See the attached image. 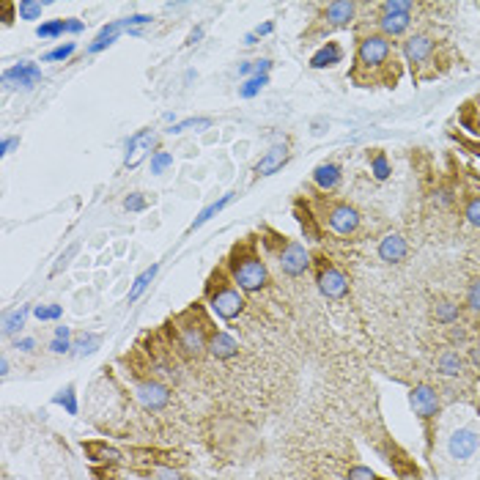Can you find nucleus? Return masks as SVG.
Instances as JSON below:
<instances>
[{
	"instance_id": "obj_1",
	"label": "nucleus",
	"mask_w": 480,
	"mask_h": 480,
	"mask_svg": "<svg viewBox=\"0 0 480 480\" xmlns=\"http://www.w3.org/2000/svg\"><path fill=\"white\" fill-rule=\"evenodd\" d=\"M228 275L231 280L236 283L239 291H261L266 283H269V272H266V263L256 250V242H245V245H236L228 256Z\"/></svg>"
},
{
	"instance_id": "obj_2",
	"label": "nucleus",
	"mask_w": 480,
	"mask_h": 480,
	"mask_svg": "<svg viewBox=\"0 0 480 480\" xmlns=\"http://www.w3.org/2000/svg\"><path fill=\"white\" fill-rule=\"evenodd\" d=\"M390 64H395L390 38L381 34H365L357 41V66H354L351 77H360V72H384V69H390Z\"/></svg>"
},
{
	"instance_id": "obj_3",
	"label": "nucleus",
	"mask_w": 480,
	"mask_h": 480,
	"mask_svg": "<svg viewBox=\"0 0 480 480\" xmlns=\"http://www.w3.org/2000/svg\"><path fill=\"white\" fill-rule=\"evenodd\" d=\"M206 299H209V307L214 310V316L222 319V321H231V319H236L245 310V296H242V291L233 286V280L228 283L222 272H214L209 277Z\"/></svg>"
},
{
	"instance_id": "obj_4",
	"label": "nucleus",
	"mask_w": 480,
	"mask_h": 480,
	"mask_svg": "<svg viewBox=\"0 0 480 480\" xmlns=\"http://www.w3.org/2000/svg\"><path fill=\"white\" fill-rule=\"evenodd\" d=\"M316 286L327 299H343L349 294V277L327 259H319L316 263Z\"/></svg>"
},
{
	"instance_id": "obj_5",
	"label": "nucleus",
	"mask_w": 480,
	"mask_h": 480,
	"mask_svg": "<svg viewBox=\"0 0 480 480\" xmlns=\"http://www.w3.org/2000/svg\"><path fill=\"white\" fill-rule=\"evenodd\" d=\"M277 266H280L283 275L299 277V275H305L307 266H310V253H307L305 245H299V242H283V245L277 247Z\"/></svg>"
},
{
	"instance_id": "obj_6",
	"label": "nucleus",
	"mask_w": 480,
	"mask_h": 480,
	"mask_svg": "<svg viewBox=\"0 0 480 480\" xmlns=\"http://www.w3.org/2000/svg\"><path fill=\"white\" fill-rule=\"evenodd\" d=\"M324 220H327V225L333 228L335 233L349 236V233H354V231L360 228V212H357L354 206L337 201V203H330V206H327Z\"/></svg>"
},
{
	"instance_id": "obj_7",
	"label": "nucleus",
	"mask_w": 480,
	"mask_h": 480,
	"mask_svg": "<svg viewBox=\"0 0 480 480\" xmlns=\"http://www.w3.org/2000/svg\"><path fill=\"white\" fill-rule=\"evenodd\" d=\"M409 407L414 409V414H417L420 420H431V417L439 414L442 401H439V393H437L434 387L417 384V387H412V393H409Z\"/></svg>"
},
{
	"instance_id": "obj_8",
	"label": "nucleus",
	"mask_w": 480,
	"mask_h": 480,
	"mask_svg": "<svg viewBox=\"0 0 480 480\" xmlns=\"http://www.w3.org/2000/svg\"><path fill=\"white\" fill-rule=\"evenodd\" d=\"M179 343H182V349H184L189 357H201L209 349L206 330L201 324H195V321H187V316L179 319Z\"/></svg>"
},
{
	"instance_id": "obj_9",
	"label": "nucleus",
	"mask_w": 480,
	"mask_h": 480,
	"mask_svg": "<svg viewBox=\"0 0 480 480\" xmlns=\"http://www.w3.org/2000/svg\"><path fill=\"white\" fill-rule=\"evenodd\" d=\"M404 58H407V64L412 66V72L420 69V66H426L434 58V38L426 36V34L409 36L404 41Z\"/></svg>"
},
{
	"instance_id": "obj_10",
	"label": "nucleus",
	"mask_w": 480,
	"mask_h": 480,
	"mask_svg": "<svg viewBox=\"0 0 480 480\" xmlns=\"http://www.w3.org/2000/svg\"><path fill=\"white\" fill-rule=\"evenodd\" d=\"M478 447H480V434L478 431H472V428H458V431H453L450 439H447V453H450V458H456V461L472 458Z\"/></svg>"
},
{
	"instance_id": "obj_11",
	"label": "nucleus",
	"mask_w": 480,
	"mask_h": 480,
	"mask_svg": "<svg viewBox=\"0 0 480 480\" xmlns=\"http://www.w3.org/2000/svg\"><path fill=\"white\" fill-rule=\"evenodd\" d=\"M135 393H138V401H140V407L148 409V412L165 409V407H168V401H170V390H168L162 381H154V379L140 381Z\"/></svg>"
},
{
	"instance_id": "obj_12",
	"label": "nucleus",
	"mask_w": 480,
	"mask_h": 480,
	"mask_svg": "<svg viewBox=\"0 0 480 480\" xmlns=\"http://www.w3.org/2000/svg\"><path fill=\"white\" fill-rule=\"evenodd\" d=\"M38 80H41V69L31 61H22V64L3 72V85L6 88H34Z\"/></svg>"
},
{
	"instance_id": "obj_13",
	"label": "nucleus",
	"mask_w": 480,
	"mask_h": 480,
	"mask_svg": "<svg viewBox=\"0 0 480 480\" xmlns=\"http://www.w3.org/2000/svg\"><path fill=\"white\" fill-rule=\"evenodd\" d=\"M154 140H157L154 129H140L138 135H132L129 143H126V159H124V165H126V168H138V165L143 162V157L151 151Z\"/></svg>"
},
{
	"instance_id": "obj_14",
	"label": "nucleus",
	"mask_w": 480,
	"mask_h": 480,
	"mask_svg": "<svg viewBox=\"0 0 480 480\" xmlns=\"http://www.w3.org/2000/svg\"><path fill=\"white\" fill-rule=\"evenodd\" d=\"M354 17H357V3H351V0H337V3H330L324 8V22L330 31L333 28H349L354 22Z\"/></svg>"
},
{
	"instance_id": "obj_15",
	"label": "nucleus",
	"mask_w": 480,
	"mask_h": 480,
	"mask_svg": "<svg viewBox=\"0 0 480 480\" xmlns=\"http://www.w3.org/2000/svg\"><path fill=\"white\" fill-rule=\"evenodd\" d=\"M407 253H409V245L401 233H387L379 242V259L384 261V263H401V261L407 259Z\"/></svg>"
},
{
	"instance_id": "obj_16",
	"label": "nucleus",
	"mask_w": 480,
	"mask_h": 480,
	"mask_svg": "<svg viewBox=\"0 0 480 480\" xmlns=\"http://www.w3.org/2000/svg\"><path fill=\"white\" fill-rule=\"evenodd\" d=\"M376 25H379L381 36H404L409 31V25H412V14H379Z\"/></svg>"
},
{
	"instance_id": "obj_17",
	"label": "nucleus",
	"mask_w": 480,
	"mask_h": 480,
	"mask_svg": "<svg viewBox=\"0 0 480 480\" xmlns=\"http://www.w3.org/2000/svg\"><path fill=\"white\" fill-rule=\"evenodd\" d=\"M286 162H289V148L272 146L263 157H261L259 165H256V176H272V173H277Z\"/></svg>"
},
{
	"instance_id": "obj_18",
	"label": "nucleus",
	"mask_w": 480,
	"mask_h": 480,
	"mask_svg": "<svg viewBox=\"0 0 480 480\" xmlns=\"http://www.w3.org/2000/svg\"><path fill=\"white\" fill-rule=\"evenodd\" d=\"M343 61V47L337 41H327L324 47H319L310 58V69H330V66H337Z\"/></svg>"
},
{
	"instance_id": "obj_19",
	"label": "nucleus",
	"mask_w": 480,
	"mask_h": 480,
	"mask_svg": "<svg viewBox=\"0 0 480 480\" xmlns=\"http://www.w3.org/2000/svg\"><path fill=\"white\" fill-rule=\"evenodd\" d=\"M340 165L337 162H321L316 170H313V184L319 187V189H324V192H330V189H335V187L340 184Z\"/></svg>"
},
{
	"instance_id": "obj_20",
	"label": "nucleus",
	"mask_w": 480,
	"mask_h": 480,
	"mask_svg": "<svg viewBox=\"0 0 480 480\" xmlns=\"http://www.w3.org/2000/svg\"><path fill=\"white\" fill-rule=\"evenodd\" d=\"M209 354L217 357V360H231V357L239 354V343L228 333H214L209 337Z\"/></svg>"
},
{
	"instance_id": "obj_21",
	"label": "nucleus",
	"mask_w": 480,
	"mask_h": 480,
	"mask_svg": "<svg viewBox=\"0 0 480 480\" xmlns=\"http://www.w3.org/2000/svg\"><path fill=\"white\" fill-rule=\"evenodd\" d=\"M294 217H296V222H299V228H302V233H305V239H310V242H321V228L316 225L313 212H310L302 201H296Z\"/></svg>"
},
{
	"instance_id": "obj_22",
	"label": "nucleus",
	"mask_w": 480,
	"mask_h": 480,
	"mask_svg": "<svg viewBox=\"0 0 480 480\" xmlns=\"http://www.w3.org/2000/svg\"><path fill=\"white\" fill-rule=\"evenodd\" d=\"M124 31V25L121 22H110V25H105L102 31H99V36L94 38V44L88 47V52H102V50H108L110 44H115L118 41V34Z\"/></svg>"
},
{
	"instance_id": "obj_23",
	"label": "nucleus",
	"mask_w": 480,
	"mask_h": 480,
	"mask_svg": "<svg viewBox=\"0 0 480 480\" xmlns=\"http://www.w3.org/2000/svg\"><path fill=\"white\" fill-rule=\"evenodd\" d=\"M231 201H233V192H228V195H222V198H220V201H217V203H212V206H206V209H203V212H201V214L195 217V222L189 225V231H198L201 225H206V222H209V220H214V217L220 214V212H222V209H225V206H228V203H231Z\"/></svg>"
},
{
	"instance_id": "obj_24",
	"label": "nucleus",
	"mask_w": 480,
	"mask_h": 480,
	"mask_svg": "<svg viewBox=\"0 0 480 480\" xmlns=\"http://www.w3.org/2000/svg\"><path fill=\"white\" fill-rule=\"evenodd\" d=\"M458 316H461V310H458V305L450 302V299H439V302L434 305V319H437L439 324H456Z\"/></svg>"
},
{
	"instance_id": "obj_25",
	"label": "nucleus",
	"mask_w": 480,
	"mask_h": 480,
	"mask_svg": "<svg viewBox=\"0 0 480 480\" xmlns=\"http://www.w3.org/2000/svg\"><path fill=\"white\" fill-rule=\"evenodd\" d=\"M437 370L442 376H461L464 373V360L456 351H444L442 357L437 360Z\"/></svg>"
},
{
	"instance_id": "obj_26",
	"label": "nucleus",
	"mask_w": 480,
	"mask_h": 480,
	"mask_svg": "<svg viewBox=\"0 0 480 480\" xmlns=\"http://www.w3.org/2000/svg\"><path fill=\"white\" fill-rule=\"evenodd\" d=\"M28 313H31V307H28V305H22L20 310L8 313V316L3 319V335H6V337H11L14 333H20V330L25 327V319H28Z\"/></svg>"
},
{
	"instance_id": "obj_27",
	"label": "nucleus",
	"mask_w": 480,
	"mask_h": 480,
	"mask_svg": "<svg viewBox=\"0 0 480 480\" xmlns=\"http://www.w3.org/2000/svg\"><path fill=\"white\" fill-rule=\"evenodd\" d=\"M157 272H159V263H151L143 275H138V280H135V283H132V289H129V302H135V299H140V296H143V291L151 286V280L157 277Z\"/></svg>"
},
{
	"instance_id": "obj_28",
	"label": "nucleus",
	"mask_w": 480,
	"mask_h": 480,
	"mask_svg": "<svg viewBox=\"0 0 480 480\" xmlns=\"http://www.w3.org/2000/svg\"><path fill=\"white\" fill-rule=\"evenodd\" d=\"M263 85H269V74H253V77H247L239 85V96L242 99H253V96H259Z\"/></svg>"
},
{
	"instance_id": "obj_29",
	"label": "nucleus",
	"mask_w": 480,
	"mask_h": 480,
	"mask_svg": "<svg viewBox=\"0 0 480 480\" xmlns=\"http://www.w3.org/2000/svg\"><path fill=\"white\" fill-rule=\"evenodd\" d=\"M370 173L376 176V182H387L390 179V159H387V154L384 151H373L370 154Z\"/></svg>"
},
{
	"instance_id": "obj_30",
	"label": "nucleus",
	"mask_w": 480,
	"mask_h": 480,
	"mask_svg": "<svg viewBox=\"0 0 480 480\" xmlns=\"http://www.w3.org/2000/svg\"><path fill=\"white\" fill-rule=\"evenodd\" d=\"M72 349L77 351V354H94V351L99 349V337H96V335H91V333L77 335V337L72 340Z\"/></svg>"
},
{
	"instance_id": "obj_31",
	"label": "nucleus",
	"mask_w": 480,
	"mask_h": 480,
	"mask_svg": "<svg viewBox=\"0 0 480 480\" xmlns=\"http://www.w3.org/2000/svg\"><path fill=\"white\" fill-rule=\"evenodd\" d=\"M414 3L412 0H384L379 3V14H412Z\"/></svg>"
},
{
	"instance_id": "obj_32",
	"label": "nucleus",
	"mask_w": 480,
	"mask_h": 480,
	"mask_svg": "<svg viewBox=\"0 0 480 480\" xmlns=\"http://www.w3.org/2000/svg\"><path fill=\"white\" fill-rule=\"evenodd\" d=\"M38 38H58L66 34V20H52V22H44L36 28Z\"/></svg>"
},
{
	"instance_id": "obj_33",
	"label": "nucleus",
	"mask_w": 480,
	"mask_h": 480,
	"mask_svg": "<svg viewBox=\"0 0 480 480\" xmlns=\"http://www.w3.org/2000/svg\"><path fill=\"white\" fill-rule=\"evenodd\" d=\"M44 6H47V3H36V0H20V3H17V14H20V20H38Z\"/></svg>"
},
{
	"instance_id": "obj_34",
	"label": "nucleus",
	"mask_w": 480,
	"mask_h": 480,
	"mask_svg": "<svg viewBox=\"0 0 480 480\" xmlns=\"http://www.w3.org/2000/svg\"><path fill=\"white\" fill-rule=\"evenodd\" d=\"M85 450L91 453V456H96L94 461H110V464H115L121 456H118V450H112V447H108V444H85Z\"/></svg>"
},
{
	"instance_id": "obj_35",
	"label": "nucleus",
	"mask_w": 480,
	"mask_h": 480,
	"mask_svg": "<svg viewBox=\"0 0 480 480\" xmlns=\"http://www.w3.org/2000/svg\"><path fill=\"white\" fill-rule=\"evenodd\" d=\"M58 407H64L69 414H77V398H74V384H66L55 398H52Z\"/></svg>"
},
{
	"instance_id": "obj_36",
	"label": "nucleus",
	"mask_w": 480,
	"mask_h": 480,
	"mask_svg": "<svg viewBox=\"0 0 480 480\" xmlns=\"http://www.w3.org/2000/svg\"><path fill=\"white\" fill-rule=\"evenodd\" d=\"M170 165H173V154H170V151H154V154H151V173L159 176V173H165Z\"/></svg>"
},
{
	"instance_id": "obj_37",
	"label": "nucleus",
	"mask_w": 480,
	"mask_h": 480,
	"mask_svg": "<svg viewBox=\"0 0 480 480\" xmlns=\"http://www.w3.org/2000/svg\"><path fill=\"white\" fill-rule=\"evenodd\" d=\"M74 50H77V44L74 41H69V44H61V47H55V50H50V52H44V64H52V61H66V58H72Z\"/></svg>"
},
{
	"instance_id": "obj_38",
	"label": "nucleus",
	"mask_w": 480,
	"mask_h": 480,
	"mask_svg": "<svg viewBox=\"0 0 480 480\" xmlns=\"http://www.w3.org/2000/svg\"><path fill=\"white\" fill-rule=\"evenodd\" d=\"M209 126H212V118H187L182 124L170 126L168 132H170V135H179V132H184V129H209Z\"/></svg>"
},
{
	"instance_id": "obj_39",
	"label": "nucleus",
	"mask_w": 480,
	"mask_h": 480,
	"mask_svg": "<svg viewBox=\"0 0 480 480\" xmlns=\"http://www.w3.org/2000/svg\"><path fill=\"white\" fill-rule=\"evenodd\" d=\"M61 313H64L61 305H38V307H34V316L38 321H55V319H61Z\"/></svg>"
},
{
	"instance_id": "obj_40",
	"label": "nucleus",
	"mask_w": 480,
	"mask_h": 480,
	"mask_svg": "<svg viewBox=\"0 0 480 480\" xmlns=\"http://www.w3.org/2000/svg\"><path fill=\"white\" fill-rule=\"evenodd\" d=\"M464 217H467V222H470V225L480 228V195H472V198H467V206H464Z\"/></svg>"
},
{
	"instance_id": "obj_41",
	"label": "nucleus",
	"mask_w": 480,
	"mask_h": 480,
	"mask_svg": "<svg viewBox=\"0 0 480 480\" xmlns=\"http://www.w3.org/2000/svg\"><path fill=\"white\" fill-rule=\"evenodd\" d=\"M146 206H148V198L143 192H129V195L124 198V209H126V212H143Z\"/></svg>"
},
{
	"instance_id": "obj_42",
	"label": "nucleus",
	"mask_w": 480,
	"mask_h": 480,
	"mask_svg": "<svg viewBox=\"0 0 480 480\" xmlns=\"http://www.w3.org/2000/svg\"><path fill=\"white\" fill-rule=\"evenodd\" d=\"M467 307L475 310V313L480 310V277L478 280H472L470 289H467Z\"/></svg>"
},
{
	"instance_id": "obj_43",
	"label": "nucleus",
	"mask_w": 480,
	"mask_h": 480,
	"mask_svg": "<svg viewBox=\"0 0 480 480\" xmlns=\"http://www.w3.org/2000/svg\"><path fill=\"white\" fill-rule=\"evenodd\" d=\"M148 22H151V14H132V17L121 20V25H124L126 31H135V28H140V25H148Z\"/></svg>"
},
{
	"instance_id": "obj_44",
	"label": "nucleus",
	"mask_w": 480,
	"mask_h": 480,
	"mask_svg": "<svg viewBox=\"0 0 480 480\" xmlns=\"http://www.w3.org/2000/svg\"><path fill=\"white\" fill-rule=\"evenodd\" d=\"M349 480H379V475L368 470V467H351L349 470Z\"/></svg>"
},
{
	"instance_id": "obj_45",
	"label": "nucleus",
	"mask_w": 480,
	"mask_h": 480,
	"mask_svg": "<svg viewBox=\"0 0 480 480\" xmlns=\"http://www.w3.org/2000/svg\"><path fill=\"white\" fill-rule=\"evenodd\" d=\"M69 349H72L69 337H52V343H50V351H55V354H66Z\"/></svg>"
},
{
	"instance_id": "obj_46",
	"label": "nucleus",
	"mask_w": 480,
	"mask_h": 480,
	"mask_svg": "<svg viewBox=\"0 0 480 480\" xmlns=\"http://www.w3.org/2000/svg\"><path fill=\"white\" fill-rule=\"evenodd\" d=\"M437 203H439V206H450V203H453V189H450V187L437 189Z\"/></svg>"
},
{
	"instance_id": "obj_47",
	"label": "nucleus",
	"mask_w": 480,
	"mask_h": 480,
	"mask_svg": "<svg viewBox=\"0 0 480 480\" xmlns=\"http://www.w3.org/2000/svg\"><path fill=\"white\" fill-rule=\"evenodd\" d=\"M20 146V138H3V146H0V151H3V157H8L14 148Z\"/></svg>"
},
{
	"instance_id": "obj_48",
	"label": "nucleus",
	"mask_w": 480,
	"mask_h": 480,
	"mask_svg": "<svg viewBox=\"0 0 480 480\" xmlns=\"http://www.w3.org/2000/svg\"><path fill=\"white\" fill-rule=\"evenodd\" d=\"M154 480H182V475L173 472V470H157V472H154Z\"/></svg>"
},
{
	"instance_id": "obj_49",
	"label": "nucleus",
	"mask_w": 480,
	"mask_h": 480,
	"mask_svg": "<svg viewBox=\"0 0 480 480\" xmlns=\"http://www.w3.org/2000/svg\"><path fill=\"white\" fill-rule=\"evenodd\" d=\"M14 346H17L20 351H34V349H36V340H34V337H20Z\"/></svg>"
},
{
	"instance_id": "obj_50",
	"label": "nucleus",
	"mask_w": 480,
	"mask_h": 480,
	"mask_svg": "<svg viewBox=\"0 0 480 480\" xmlns=\"http://www.w3.org/2000/svg\"><path fill=\"white\" fill-rule=\"evenodd\" d=\"M85 25L80 22V20H66V34H80Z\"/></svg>"
},
{
	"instance_id": "obj_51",
	"label": "nucleus",
	"mask_w": 480,
	"mask_h": 480,
	"mask_svg": "<svg viewBox=\"0 0 480 480\" xmlns=\"http://www.w3.org/2000/svg\"><path fill=\"white\" fill-rule=\"evenodd\" d=\"M272 31H275V25H272V22H263V25H259V28H256L253 34H256V36L261 38V36H269Z\"/></svg>"
},
{
	"instance_id": "obj_52",
	"label": "nucleus",
	"mask_w": 480,
	"mask_h": 480,
	"mask_svg": "<svg viewBox=\"0 0 480 480\" xmlns=\"http://www.w3.org/2000/svg\"><path fill=\"white\" fill-rule=\"evenodd\" d=\"M450 340H453V343H464V340H467V333L453 327V330H450Z\"/></svg>"
},
{
	"instance_id": "obj_53",
	"label": "nucleus",
	"mask_w": 480,
	"mask_h": 480,
	"mask_svg": "<svg viewBox=\"0 0 480 480\" xmlns=\"http://www.w3.org/2000/svg\"><path fill=\"white\" fill-rule=\"evenodd\" d=\"M470 363H472L475 368H480V346H472V349H470Z\"/></svg>"
},
{
	"instance_id": "obj_54",
	"label": "nucleus",
	"mask_w": 480,
	"mask_h": 480,
	"mask_svg": "<svg viewBox=\"0 0 480 480\" xmlns=\"http://www.w3.org/2000/svg\"><path fill=\"white\" fill-rule=\"evenodd\" d=\"M203 38V28H195L192 34H189V38H187V44H198Z\"/></svg>"
},
{
	"instance_id": "obj_55",
	"label": "nucleus",
	"mask_w": 480,
	"mask_h": 480,
	"mask_svg": "<svg viewBox=\"0 0 480 480\" xmlns=\"http://www.w3.org/2000/svg\"><path fill=\"white\" fill-rule=\"evenodd\" d=\"M55 337H69V340H72V330H69V327H58V330H55Z\"/></svg>"
},
{
	"instance_id": "obj_56",
	"label": "nucleus",
	"mask_w": 480,
	"mask_h": 480,
	"mask_svg": "<svg viewBox=\"0 0 480 480\" xmlns=\"http://www.w3.org/2000/svg\"><path fill=\"white\" fill-rule=\"evenodd\" d=\"M0 376H3V379L8 376V360H6V357H3V363H0Z\"/></svg>"
},
{
	"instance_id": "obj_57",
	"label": "nucleus",
	"mask_w": 480,
	"mask_h": 480,
	"mask_svg": "<svg viewBox=\"0 0 480 480\" xmlns=\"http://www.w3.org/2000/svg\"><path fill=\"white\" fill-rule=\"evenodd\" d=\"M245 44H259V36H256V34H247V36H245Z\"/></svg>"
}]
</instances>
